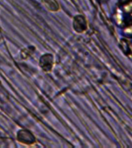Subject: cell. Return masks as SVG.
<instances>
[{
    "instance_id": "cell-2",
    "label": "cell",
    "mask_w": 132,
    "mask_h": 148,
    "mask_svg": "<svg viewBox=\"0 0 132 148\" xmlns=\"http://www.w3.org/2000/svg\"><path fill=\"white\" fill-rule=\"evenodd\" d=\"M74 28L77 32H83L87 29V21L83 16H76L74 18Z\"/></svg>"
},
{
    "instance_id": "cell-3",
    "label": "cell",
    "mask_w": 132,
    "mask_h": 148,
    "mask_svg": "<svg viewBox=\"0 0 132 148\" xmlns=\"http://www.w3.org/2000/svg\"><path fill=\"white\" fill-rule=\"evenodd\" d=\"M53 56L50 55V54H46L40 58L39 65L44 71H50L52 69V67H53Z\"/></svg>"
},
{
    "instance_id": "cell-4",
    "label": "cell",
    "mask_w": 132,
    "mask_h": 148,
    "mask_svg": "<svg viewBox=\"0 0 132 148\" xmlns=\"http://www.w3.org/2000/svg\"><path fill=\"white\" fill-rule=\"evenodd\" d=\"M42 2L44 5V6L50 11L56 12L60 9L59 4L56 0H42Z\"/></svg>"
},
{
    "instance_id": "cell-1",
    "label": "cell",
    "mask_w": 132,
    "mask_h": 148,
    "mask_svg": "<svg viewBox=\"0 0 132 148\" xmlns=\"http://www.w3.org/2000/svg\"><path fill=\"white\" fill-rule=\"evenodd\" d=\"M17 140L20 143H25V144H32L35 142V137L28 130H23L19 131L17 134Z\"/></svg>"
}]
</instances>
